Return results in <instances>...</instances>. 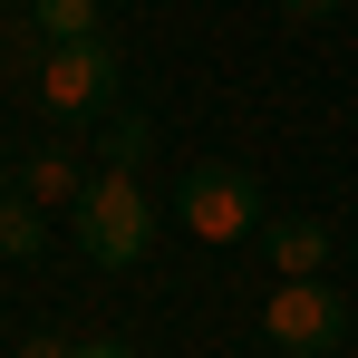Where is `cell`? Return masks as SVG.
<instances>
[{
    "label": "cell",
    "mask_w": 358,
    "mask_h": 358,
    "mask_svg": "<svg viewBox=\"0 0 358 358\" xmlns=\"http://www.w3.org/2000/svg\"><path fill=\"white\" fill-rule=\"evenodd\" d=\"M39 242H49V223H39V203H29V194H10V203H0V252H10V262H29Z\"/></svg>",
    "instance_id": "8"
},
{
    "label": "cell",
    "mask_w": 358,
    "mask_h": 358,
    "mask_svg": "<svg viewBox=\"0 0 358 358\" xmlns=\"http://www.w3.org/2000/svg\"><path fill=\"white\" fill-rule=\"evenodd\" d=\"M39 39H97V0H29Z\"/></svg>",
    "instance_id": "7"
},
{
    "label": "cell",
    "mask_w": 358,
    "mask_h": 358,
    "mask_svg": "<svg viewBox=\"0 0 358 358\" xmlns=\"http://www.w3.org/2000/svg\"><path fill=\"white\" fill-rule=\"evenodd\" d=\"M68 213H78V252H87L97 271H126V262H145V242H155V203H145L136 165H107V175H87V194H78Z\"/></svg>",
    "instance_id": "1"
},
{
    "label": "cell",
    "mask_w": 358,
    "mask_h": 358,
    "mask_svg": "<svg viewBox=\"0 0 358 358\" xmlns=\"http://www.w3.org/2000/svg\"><path fill=\"white\" fill-rule=\"evenodd\" d=\"M68 358H126V349H117V339H87V349H68Z\"/></svg>",
    "instance_id": "11"
},
{
    "label": "cell",
    "mask_w": 358,
    "mask_h": 358,
    "mask_svg": "<svg viewBox=\"0 0 358 358\" xmlns=\"http://www.w3.org/2000/svg\"><path fill=\"white\" fill-rule=\"evenodd\" d=\"M136 155H145V117H117L107 126V165H136Z\"/></svg>",
    "instance_id": "9"
},
{
    "label": "cell",
    "mask_w": 358,
    "mask_h": 358,
    "mask_svg": "<svg viewBox=\"0 0 358 358\" xmlns=\"http://www.w3.org/2000/svg\"><path fill=\"white\" fill-rule=\"evenodd\" d=\"M175 213L194 242H242V233H262V184L242 165H194L175 184Z\"/></svg>",
    "instance_id": "3"
},
{
    "label": "cell",
    "mask_w": 358,
    "mask_h": 358,
    "mask_svg": "<svg viewBox=\"0 0 358 358\" xmlns=\"http://www.w3.org/2000/svg\"><path fill=\"white\" fill-rule=\"evenodd\" d=\"M20 194H29V203L49 213V203H78V194H87V175L68 165L59 145H49V155H29V165H20Z\"/></svg>",
    "instance_id": "6"
},
{
    "label": "cell",
    "mask_w": 358,
    "mask_h": 358,
    "mask_svg": "<svg viewBox=\"0 0 358 358\" xmlns=\"http://www.w3.org/2000/svg\"><path fill=\"white\" fill-rule=\"evenodd\" d=\"M29 87H39V117L87 126V117H107V97H117V59H107V39H49Z\"/></svg>",
    "instance_id": "2"
},
{
    "label": "cell",
    "mask_w": 358,
    "mask_h": 358,
    "mask_svg": "<svg viewBox=\"0 0 358 358\" xmlns=\"http://www.w3.org/2000/svg\"><path fill=\"white\" fill-rule=\"evenodd\" d=\"M262 252H271V271H281V281H310V271L329 262V223H310V213L262 223Z\"/></svg>",
    "instance_id": "5"
},
{
    "label": "cell",
    "mask_w": 358,
    "mask_h": 358,
    "mask_svg": "<svg viewBox=\"0 0 358 358\" xmlns=\"http://www.w3.org/2000/svg\"><path fill=\"white\" fill-rule=\"evenodd\" d=\"M281 10H291V20H329L339 0H281Z\"/></svg>",
    "instance_id": "10"
},
{
    "label": "cell",
    "mask_w": 358,
    "mask_h": 358,
    "mask_svg": "<svg viewBox=\"0 0 358 358\" xmlns=\"http://www.w3.org/2000/svg\"><path fill=\"white\" fill-rule=\"evenodd\" d=\"M10 194H20V175H10V165H0V203H10Z\"/></svg>",
    "instance_id": "12"
},
{
    "label": "cell",
    "mask_w": 358,
    "mask_h": 358,
    "mask_svg": "<svg viewBox=\"0 0 358 358\" xmlns=\"http://www.w3.org/2000/svg\"><path fill=\"white\" fill-rule=\"evenodd\" d=\"M262 329H271L281 358H329L339 339H349V310L320 291V271H310V281H281V291L262 300Z\"/></svg>",
    "instance_id": "4"
}]
</instances>
